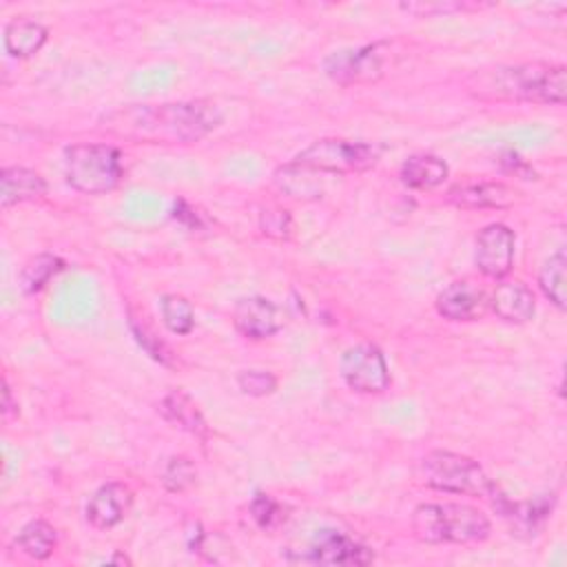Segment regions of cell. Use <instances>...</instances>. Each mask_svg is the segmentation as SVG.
I'll list each match as a JSON object with an SVG mask.
<instances>
[{"label": "cell", "mask_w": 567, "mask_h": 567, "mask_svg": "<svg viewBox=\"0 0 567 567\" xmlns=\"http://www.w3.org/2000/svg\"><path fill=\"white\" fill-rule=\"evenodd\" d=\"M221 124V111L208 100L131 104L102 117V128L137 144H193Z\"/></svg>", "instance_id": "cell-1"}, {"label": "cell", "mask_w": 567, "mask_h": 567, "mask_svg": "<svg viewBox=\"0 0 567 567\" xmlns=\"http://www.w3.org/2000/svg\"><path fill=\"white\" fill-rule=\"evenodd\" d=\"M465 91L485 102L565 104L567 69L551 62L498 64L478 69L465 78Z\"/></svg>", "instance_id": "cell-2"}, {"label": "cell", "mask_w": 567, "mask_h": 567, "mask_svg": "<svg viewBox=\"0 0 567 567\" xmlns=\"http://www.w3.org/2000/svg\"><path fill=\"white\" fill-rule=\"evenodd\" d=\"M412 532L421 543L474 545L492 534L489 518L465 503H423L412 512Z\"/></svg>", "instance_id": "cell-3"}, {"label": "cell", "mask_w": 567, "mask_h": 567, "mask_svg": "<svg viewBox=\"0 0 567 567\" xmlns=\"http://www.w3.org/2000/svg\"><path fill=\"white\" fill-rule=\"evenodd\" d=\"M64 175L78 193H111L122 179V153L113 144H71L64 151Z\"/></svg>", "instance_id": "cell-4"}, {"label": "cell", "mask_w": 567, "mask_h": 567, "mask_svg": "<svg viewBox=\"0 0 567 567\" xmlns=\"http://www.w3.org/2000/svg\"><path fill=\"white\" fill-rule=\"evenodd\" d=\"M421 476L425 485L447 494L494 498V494L498 492L485 470L474 458L447 450L427 452L421 461Z\"/></svg>", "instance_id": "cell-5"}, {"label": "cell", "mask_w": 567, "mask_h": 567, "mask_svg": "<svg viewBox=\"0 0 567 567\" xmlns=\"http://www.w3.org/2000/svg\"><path fill=\"white\" fill-rule=\"evenodd\" d=\"M383 155L381 144L361 142V140H343V137H321L299 151L295 155V164L317 173H332V175H350L363 173Z\"/></svg>", "instance_id": "cell-6"}, {"label": "cell", "mask_w": 567, "mask_h": 567, "mask_svg": "<svg viewBox=\"0 0 567 567\" xmlns=\"http://www.w3.org/2000/svg\"><path fill=\"white\" fill-rule=\"evenodd\" d=\"M388 42H372L354 49L332 51L323 60V73L339 86L377 82L388 60Z\"/></svg>", "instance_id": "cell-7"}, {"label": "cell", "mask_w": 567, "mask_h": 567, "mask_svg": "<svg viewBox=\"0 0 567 567\" xmlns=\"http://www.w3.org/2000/svg\"><path fill=\"white\" fill-rule=\"evenodd\" d=\"M339 374L359 394H381L390 385V370L374 343H357L341 354Z\"/></svg>", "instance_id": "cell-8"}, {"label": "cell", "mask_w": 567, "mask_h": 567, "mask_svg": "<svg viewBox=\"0 0 567 567\" xmlns=\"http://www.w3.org/2000/svg\"><path fill=\"white\" fill-rule=\"evenodd\" d=\"M516 237L505 224H487L476 235L474 264L489 279H505L514 266Z\"/></svg>", "instance_id": "cell-9"}, {"label": "cell", "mask_w": 567, "mask_h": 567, "mask_svg": "<svg viewBox=\"0 0 567 567\" xmlns=\"http://www.w3.org/2000/svg\"><path fill=\"white\" fill-rule=\"evenodd\" d=\"M233 326L241 337L264 341L284 328V312L266 297H241L233 308Z\"/></svg>", "instance_id": "cell-10"}, {"label": "cell", "mask_w": 567, "mask_h": 567, "mask_svg": "<svg viewBox=\"0 0 567 567\" xmlns=\"http://www.w3.org/2000/svg\"><path fill=\"white\" fill-rule=\"evenodd\" d=\"M436 312L447 321H474L487 315L489 310V295L483 286L458 279L447 284L436 295Z\"/></svg>", "instance_id": "cell-11"}, {"label": "cell", "mask_w": 567, "mask_h": 567, "mask_svg": "<svg viewBox=\"0 0 567 567\" xmlns=\"http://www.w3.org/2000/svg\"><path fill=\"white\" fill-rule=\"evenodd\" d=\"M133 505V489L122 481L100 485L86 503V520L95 529H111L120 525Z\"/></svg>", "instance_id": "cell-12"}, {"label": "cell", "mask_w": 567, "mask_h": 567, "mask_svg": "<svg viewBox=\"0 0 567 567\" xmlns=\"http://www.w3.org/2000/svg\"><path fill=\"white\" fill-rule=\"evenodd\" d=\"M306 558L319 565H370L374 551L341 532L323 529L317 534Z\"/></svg>", "instance_id": "cell-13"}, {"label": "cell", "mask_w": 567, "mask_h": 567, "mask_svg": "<svg viewBox=\"0 0 567 567\" xmlns=\"http://www.w3.org/2000/svg\"><path fill=\"white\" fill-rule=\"evenodd\" d=\"M445 199L465 210L481 208H509L518 199V190L505 182H467L447 190Z\"/></svg>", "instance_id": "cell-14"}, {"label": "cell", "mask_w": 567, "mask_h": 567, "mask_svg": "<svg viewBox=\"0 0 567 567\" xmlns=\"http://www.w3.org/2000/svg\"><path fill=\"white\" fill-rule=\"evenodd\" d=\"M489 310L507 323H527L536 312V297L520 279H498L489 295Z\"/></svg>", "instance_id": "cell-15"}, {"label": "cell", "mask_w": 567, "mask_h": 567, "mask_svg": "<svg viewBox=\"0 0 567 567\" xmlns=\"http://www.w3.org/2000/svg\"><path fill=\"white\" fill-rule=\"evenodd\" d=\"M47 179L24 166H4L0 173V206L33 202L47 195Z\"/></svg>", "instance_id": "cell-16"}, {"label": "cell", "mask_w": 567, "mask_h": 567, "mask_svg": "<svg viewBox=\"0 0 567 567\" xmlns=\"http://www.w3.org/2000/svg\"><path fill=\"white\" fill-rule=\"evenodd\" d=\"M47 40H49V29L29 16H16L4 24L2 42L11 58H18V60L31 58L44 47Z\"/></svg>", "instance_id": "cell-17"}, {"label": "cell", "mask_w": 567, "mask_h": 567, "mask_svg": "<svg viewBox=\"0 0 567 567\" xmlns=\"http://www.w3.org/2000/svg\"><path fill=\"white\" fill-rule=\"evenodd\" d=\"M159 412L164 414L166 421H171L173 425H177L179 430L206 439L208 436V423L204 419V414L199 412V408L195 405V401L182 392V390H171L162 403H159Z\"/></svg>", "instance_id": "cell-18"}, {"label": "cell", "mask_w": 567, "mask_h": 567, "mask_svg": "<svg viewBox=\"0 0 567 567\" xmlns=\"http://www.w3.org/2000/svg\"><path fill=\"white\" fill-rule=\"evenodd\" d=\"M447 164L432 153L410 155L401 164V182L414 190H432L447 179Z\"/></svg>", "instance_id": "cell-19"}, {"label": "cell", "mask_w": 567, "mask_h": 567, "mask_svg": "<svg viewBox=\"0 0 567 567\" xmlns=\"http://www.w3.org/2000/svg\"><path fill=\"white\" fill-rule=\"evenodd\" d=\"M16 547L33 560H47L58 547V529L42 520H29L16 536Z\"/></svg>", "instance_id": "cell-20"}, {"label": "cell", "mask_w": 567, "mask_h": 567, "mask_svg": "<svg viewBox=\"0 0 567 567\" xmlns=\"http://www.w3.org/2000/svg\"><path fill=\"white\" fill-rule=\"evenodd\" d=\"M62 270H64V261H62L58 255L40 252V255H35V257H31V259L20 268L18 284H20L22 292L33 295V292H40V290L51 281V277H55V275L62 272Z\"/></svg>", "instance_id": "cell-21"}, {"label": "cell", "mask_w": 567, "mask_h": 567, "mask_svg": "<svg viewBox=\"0 0 567 567\" xmlns=\"http://www.w3.org/2000/svg\"><path fill=\"white\" fill-rule=\"evenodd\" d=\"M565 270H567V257L565 250L558 248L540 268L538 272V286L543 295L558 308L565 310L567 306V292H565Z\"/></svg>", "instance_id": "cell-22"}, {"label": "cell", "mask_w": 567, "mask_h": 567, "mask_svg": "<svg viewBox=\"0 0 567 567\" xmlns=\"http://www.w3.org/2000/svg\"><path fill=\"white\" fill-rule=\"evenodd\" d=\"M162 321L173 334H188L195 328V310L193 303L182 295H162L159 297Z\"/></svg>", "instance_id": "cell-23"}, {"label": "cell", "mask_w": 567, "mask_h": 567, "mask_svg": "<svg viewBox=\"0 0 567 567\" xmlns=\"http://www.w3.org/2000/svg\"><path fill=\"white\" fill-rule=\"evenodd\" d=\"M197 481V467L188 456H173L168 458L164 472H162V485L166 492L182 494L188 487H193Z\"/></svg>", "instance_id": "cell-24"}, {"label": "cell", "mask_w": 567, "mask_h": 567, "mask_svg": "<svg viewBox=\"0 0 567 567\" xmlns=\"http://www.w3.org/2000/svg\"><path fill=\"white\" fill-rule=\"evenodd\" d=\"M128 321H131V330H133L137 343H140L155 361L168 365L171 359H173L168 346H166L164 341H159V337H155V332H153L142 319H135L133 315H128Z\"/></svg>", "instance_id": "cell-25"}, {"label": "cell", "mask_w": 567, "mask_h": 567, "mask_svg": "<svg viewBox=\"0 0 567 567\" xmlns=\"http://www.w3.org/2000/svg\"><path fill=\"white\" fill-rule=\"evenodd\" d=\"M259 228L270 239H288L292 233V217L286 208L268 206L259 213Z\"/></svg>", "instance_id": "cell-26"}, {"label": "cell", "mask_w": 567, "mask_h": 567, "mask_svg": "<svg viewBox=\"0 0 567 567\" xmlns=\"http://www.w3.org/2000/svg\"><path fill=\"white\" fill-rule=\"evenodd\" d=\"M237 385L248 396H268L277 390V377L268 370H241L237 374Z\"/></svg>", "instance_id": "cell-27"}, {"label": "cell", "mask_w": 567, "mask_h": 567, "mask_svg": "<svg viewBox=\"0 0 567 567\" xmlns=\"http://www.w3.org/2000/svg\"><path fill=\"white\" fill-rule=\"evenodd\" d=\"M250 516L261 529H272L284 520V509L270 494L257 492L250 501Z\"/></svg>", "instance_id": "cell-28"}, {"label": "cell", "mask_w": 567, "mask_h": 567, "mask_svg": "<svg viewBox=\"0 0 567 567\" xmlns=\"http://www.w3.org/2000/svg\"><path fill=\"white\" fill-rule=\"evenodd\" d=\"M403 11L414 13V16H447L454 11H470V9H481L483 4L476 2H403L399 4Z\"/></svg>", "instance_id": "cell-29"}, {"label": "cell", "mask_w": 567, "mask_h": 567, "mask_svg": "<svg viewBox=\"0 0 567 567\" xmlns=\"http://www.w3.org/2000/svg\"><path fill=\"white\" fill-rule=\"evenodd\" d=\"M11 414H18V401H13L9 381H7V377H2V416L9 419Z\"/></svg>", "instance_id": "cell-30"}]
</instances>
